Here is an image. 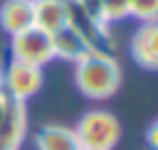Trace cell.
<instances>
[{"label":"cell","instance_id":"11","mask_svg":"<svg viewBox=\"0 0 158 150\" xmlns=\"http://www.w3.org/2000/svg\"><path fill=\"white\" fill-rule=\"evenodd\" d=\"M52 47H54V57H59V59H64V61H74V64H77L86 52H91L89 42H86L77 30H72L69 25L62 27V30H57V32L52 34Z\"/></svg>","mask_w":158,"mask_h":150},{"label":"cell","instance_id":"13","mask_svg":"<svg viewBox=\"0 0 158 150\" xmlns=\"http://www.w3.org/2000/svg\"><path fill=\"white\" fill-rule=\"evenodd\" d=\"M128 17L143 22H158V0H131Z\"/></svg>","mask_w":158,"mask_h":150},{"label":"cell","instance_id":"7","mask_svg":"<svg viewBox=\"0 0 158 150\" xmlns=\"http://www.w3.org/2000/svg\"><path fill=\"white\" fill-rule=\"evenodd\" d=\"M27 135V111L22 101L7 103V113L0 123V150H17Z\"/></svg>","mask_w":158,"mask_h":150},{"label":"cell","instance_id":"1","mask_svg":"<svg viewBox=\"0 0 158 150\" xmlns=\"http://www.w3.org/2000/svg\"><path fill=\"white\" fill-rule=\"evenodd\" d=\"M74 79L79 91L91 98V101H106L118 91L121 84V66L114 59L111 52H101V49H91L86 52L77 64Z\"/></svg>","mask_w":158,"mask_h":150},{"label":"cell","instance_id":"3","mask_svg":"<svg viewBox=\"0 0 158 150\" xmlns=\"http://www.w3.org/2000/svg\"><path fill=\"white\" fill-rule=\"evenodd\" d=\"M10 57L15 61H25L32 66H44L54 59V47H52V34L40 30V27H30L15 37H10Z\"/></svg>","mask_w":158,"mask_h":150},{"label":"cell","instance_id":"6","mask_svg":"<svg viewBox=\"0 0 158 150\" xmlns=\"http://www.w3.org/2000/svg\"><path fill=\"white\" fill-rule=\"evenodd\" d=\"M131 57L138 66L158 71V22H143L131 37Z\"/></svg>","mask_w":158,"mask_h":150},{"label":"cell","instance_id":"9","mask_svg":"<svg viewBox=\"0 0 158 150\" xmlns=\"http://www.w3.org/2000/svg\"><path fill=\"white\" fill-rule=\"evenodd\" d=\"M35 2V27L54 34L69 22V0H32Z\"/></svg>","mask_w":158,"mask_h":150},{"label":"cell","instance_id":"16","mask_svg":"<svg viewBox=\"0 0 158 150\" xmlns=\"http://www.w3.org/2000/svg\"><path fill=\"white\" fill-rule=\"evenodd\" d=\"M7 103H10V98L2 93V89H0V123H2V118H5V113H7Z\"/></svg>","mask_w":158,"mask_h":150},{"label":"cell","instance_id":"12","mask_svg":"<svg viewBox=\"0 0 158 150\" xmlns=\"http://www.w3.org/2000/svg\"><path fill=\"white\" fill-rule=\"evenodd\" d=\"M128 10H131V0H104L99 17L104 25H116L128 17Z\"/></svg>","mask_w":158,"mask_h":150},{"label":"cell","instance_id":"15","mask_svg":"<svg viewBox=\"0 0 158 150\" xmlns=\"http://www.w3.org/2000/svg\"><path fill=\"white\" fill-rule=\"evenodd\" d=\"M146 143H148L151 150H158V120L148 128V133H146Z\"/></svg>","mask_w":158,"mask_h":150},{"label":"cell","instance_id":"2","mask_svg":"<svg viewBox=\"0 0 158 150\" xmlns=\"http://www.w3.org/2000/svg\"><path fill=\"white\" fill-rule=\"evenodd\" d=\"M81 150H114L121 138L118 118L109 111H89L74 125Z\"/></svg>","mask_w":158,"mask_h":150},{"label":"cell","instance_id":"8","mask_svg":"<svg viewBox=\"0 0 158 150\" xmlns=\"http://www.w3.org/2000/svg\"><path fill=\"white\" fill-rule=\"evenodd\" d=\"M0 27L10 37L35 27V2L32 0H5L0 5Z\"/></svg>","mask_w":158,"mask_h":150},{"label":"cell","instance_id":"14","mask_svg":"<svg viewBox=\"0 0 158 150\" xmlns=\"http://www.w3.org/2000/svg\"><path fill=\"white\" fill-rule=\"evenodd\" d=\"M77 7H81L84 12H89V15H94V17H99L101 15V5H104V0H72ZM101 20V17H99Z\"/></svg>","mask_w":158,"mask_h":150},{"label":"cell","instance_id":"10","mask_svg":"<svg viewBox=\"0 0 158 150\" xmlns=\"http://www.w3.org/2000/svg\"><path fill=\"white\" fill-rule=\"evenodd\" d=\"M35 148L37 150H81L74 128L57 125V123H47L35 133Z\"/></svg>","mask_w":158,"mask_h":150},{"label":"cell","instance_id":"4","mask_svg":"<svg viewBox=\"0 0 158 150\" xmlns=\"http://www.w3.org/2000/svg\"><path fill=\"white\" fill-rule=\"evenodd\" d=\"M42 86V69L25 64V61H15L10 59V64L5 66L2 76H0V89L7 98L12 101H27L32 98Z\"/></svg>","mask_w":158,"mask_h":150},{"label":"cell","instance_id":"5","mask_svg":"<svg viewBox=\"0 0 158 150\" xmlns=\"http://www.w3.org/2000/svg\"><path fill=\"white\" fill-rule=\"evenodd\" d=\"M72 30H77L91 49H101V52H109L111 49V32H109V25H104L99 17L84 12L81 7H77L72 0H69V22H67Z\"/></svg>","mask_w":158,"mask_h":150}]
</instances>
